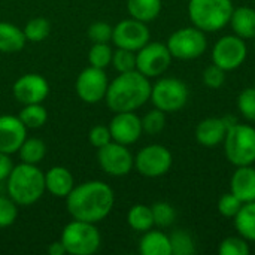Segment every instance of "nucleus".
<instances>
[{
	"mask_svg": "<svg viewBox=\"0 0 255 255\" xmlns=\"http://www.w3.org/2000/svg\"><path fill=\"white\" fill-rule=\"evenodd\" d=\"M115 205V193L103 181H87L73 187L66 197V208L73 220L102 223Z\"/></svg>",
	"mask_w": 255,
	"mask_h": 255,
	"instance_id": "1",
	"label": "nucleus"
},
{
	"mask_svg": "<svg viewBox=\"0 0 255 255\" xmlns=\"http://www.w3.org/2000/svg\"><path fill=\"white\" fill-rule=\"evenodd\" d=\"M151 87L149 78L137 70L118 73L109 81L105 96L106 106L112 112H136L149 100Z\"/></svg>",
	"mask_w": 255,
	"mask_h": 255,
	"instance_id": "2",
	"label": "nucleus"
},
{
	"mask_svg": "<svg viewBox=\"0 0 255 255\" xmlns=\"http://www.w3.org/2000/svg\"><path fill=\"white\" fill-rule=\"evenodd\" d=\"M6 191L18 206L34 205L46 193L45 172L37 164H16L6 179Z\"/></svg>",
	"mask_w": 255,
	"mask_h": 255,
	"instance_id": "3",
	"label": "nucleus"
},
{
	"mask_svg": "<svg viewBox=\"0 0 255 255\" xmlns=\"http://www.w3.org/2000/svg\"><path fill=\"white\" fill-rule=\"evenodd\" d=\"M187 10L194 27L215 33L229 25L235 6L233 0H190Z\"/></svg>",
	"mask_w": 255,
	"mask_h": 255,
	"instance_id": "4",
	"label": "nucleus"
},
{
	"mask_svg": "<svg viewBox=\"0 0 255 255\" xmlns=\"http://www.w3.org/2000/svg\"><path fill=\"white\" fill-rule=\"evenodd\" d=\"M60 241L70 255H93L102 247V235L97 224L72 220L61 232Z\"/></svg>",
	"mask_w": 255,
	"mask_h": 255,
	"instance_id": "5",
	"label": "nucleus"
},
{
	"mask_svg": "<svg viewBox=\"0 0 255 255\" xmlns=\"http://www.w3.org/2000/svg\"><path fill=\"white\" fill-rule=\"evenodd\" d=\"M224 152L227 160L239 166H251L255 163V127L250 124H233L224 137Z\"/></svg>",
	"mask_w": 255,
	"mask_h": 255,
	"instance_id": "6",
	"label": "nucleus"
},
{
	"mask_svg": "<svg viewBox=\"0 0 255 255\" xmlns=\"http://www.w3.org/2000/svg\"><path fill=\"white\" fill-rule=\"evenodd\" d=\"M190 97V90L187 84L178 78H160L151 87V97L154 108L173 114L181 111Z\"/></svg>",
	"mask_w": 255,
	"mask_h": 255,
	"instance_id": "7",
	"label": "nucleus"
},
{
	"mask_svg": "<svg viewBox=\"0 0 255 255\" xmlns=\"http://www.w3.org/2000/svg\"><path fill=\"white\" fill-rule=\"evenodd\" d=\"M170 54L176 60H196L208 49L206 33L200 28L182 27L175 30L166 42Z\"/></svg>",
	"mask_w": 255,
	"mask_h": 255,
	"instance_id": "8",
	"label": "nucleus"
},
{
	"mask_svg": "<svg viewBox=\"0 0 255 255\" xmlns=\"http://www.w3.org/2000/svg\"><path fill=\"white\" fill-rule=\"evenodd\" d=\"M173 164L172 152L160 143L143 146L134 155V169L145 178L164 176Z\"/></svg>",
	"mask_w": 255,
	"mask_h": 255,
	"instance_id": "9",
	"label": "nucleus"
},
{
	"mask_svg": "<svg viewBox=\"0 0 255 255\" xmlns=\"http://www.w3.org/2000/svg\"><path fill=\"white\" fill-rule=\"evenodd\" d=\"M172 54L166 43L148 42L136 51V70L146 78H158L167 72L172 64Z\"/></svg>",
	"mask_w": 255,
	"mask_h": 255,
	"instance_id": "10",
	"label": "nucleus"
},
{
	"mask_svg": "<svg viewBox=\"0 0 255 255\" xmlns=\"http://www.w3.org/2000/svg\"><path fill=\"white\" fill-rule=\"evenodd\" d=\"M97 163L106 175L121 178L134 169V155L127 145L112 140L97 149Z\"/></svg>",
	"mask_w": 255,
	"mask_h": 255,
	"instance_id": "11",
	"label": "nucleus"
},
{
	"mask_svg": "<svg viewBox=\"0 0 255 255\" xmlns=\"http://www.w3.org/2000/svg\"><path fill=\"white\" fill-rule=\"evenodd\" d=\"M248 57L247 42L233 34H226L218 39L212 48V63L226 72L239 69Z\"/></svg>",
	"mask_w": 255,
	"mask_h": 255,
	"instance_id": "12",
	"label": "nucleus"
},
{
	"mask_svg": "<svg viewBox=\"0 0 255 255\" xmlns=\"http://www.w3.org/2000/svg\"><path fill=\"white\" fill-rule=\"evenodd\" d=\"M108 87L109 79L105 69H97L93 66H88L84 70H81L75 82L78 97L88 105H96L105 100Z\"/></svg>",
	"mask_w": 255,
	"mask_h": 255,
	"instance_id": "13",
	"label": "nucleus"
},
{
	"mask_svg": "<svg viewBox=\"0 0 255 255\" xmlns=\"http://www.w3.org/2000/svg\"><path fill=\"white\" fill-rule=\"evenodd\" d=\"M151 40V31L146 22H142L134 18L121 19L114 25L112 42L117 48H124L128 51H139Z\"/></svg>",
	"mask_w": 255,
	"mask_h": 255,
	"instance_id": "14",
	"label": "nucleus"
},
{
	"mask_svg": "<svg viewBox=\"0 0 255 255\" xmlns=\"http://www.w3.org/2000/svg\"><path fill=\"white\" fill-rule=\"evenodd\" d=\"M12 94L21 105L43 103L49 96V84L39 73H25L13 82Z\"/></svg>",
	"mask_w": 255,
	"mask_h": 255,
	"instance_id": "15",
	"label": "nucleus"
},
{
	"mask_svg": "<svg viewBox=\"0 0 255 255\" xmlns=\"http://www.w3.org/2000/svg\"><path fill=\"white\" fill-rule=\"evenodd\" d=\"M108 126L112 140L127 146L136 143L143 133L142 118L136 112H115Z\"/></svg>",
	"mask_w": 255,
	"mask_h": 255,
	"instance_id": "16",
	"label": "nucleus"
},
{
	"mask_svg": "<svg viewBox=\"0 0 255 255\" xmlns=\"http://www.w3.org/2000/svg\"><path fill=\"white\" fill-rule=\"evenodd\" d=\"M27 137V127L18 115H0V152L16 154Z\"/></svg>",
	"mask_w": 255,
	"mask_h": 255,
	"instance_id": "17",
	"label": "nucleus"
},
{
	"mask_svg": "<svg viewBox=\"0 0 255 255\" xmlns=\"http://www.w3.org/2000/svg\"><path fill=\"white\" fill-rule=\"evenodd\" d=\"M227 126L224 118H205L202 120L196 127V140L206 148H214L224 142V137L227 134Z\"/></svg>",
	"mask_w": 255,
	"mask_h": 255,
	"instance_id": "18",
	"label": "nucleus"
},
{
	"mask_svg": "<svg viewBox=\"0 0 255 255\" xmlns=\"http://www.w3.org/2000/svg\"><path fill=\"white\" fill-rule=\"evenodd\" d=\"M75 185V178L67 167L54 166L45 172V190L57 199H66Z\"/></svg>",
	"mask_w": 255,
	"mask_h": 255,
	"instance_id": "19",
	"label": "nucleus"
},
{
	"mask_svg": "<svg viewBox=\"0 0 255 255\" xmlns=\"http://www.w3.org/2000/svg\"><path fill=\"white\" fill-rule=\"evenodd\" d=\"M230 191L242 200V203L255 200V169L251 166H239L236 167L232 181Z\"/></svg>",
	"mask_w": 255,
	"mask_h": 255,
	"instance_id": "20",
	"label": "nucleus"
},
{
	"mask_svg": "<svg viewBox=\"0 0 255 255\" xmlns=\"http://www.w3.org/2000/svg\"><path fill=\"white\" fill-rule=\"evenodd\" d=\"M230 27L233 28V33L244 40L255 39V9L250 6H241L235 7L232 18H230Z\"/></svg>",
	"mask_w": 255,
	"mask_h": 255,
	"instance_id": "21",
	"label": "nucleus"
},
{
	"mask_svg": "<svg viewBox=\"0 0 255 255\" xmlns=\"http://www.w3.org/2000/svg\"><path fill=\"white\" fill-rule=\"evenodd\" d=\"M139 253L142 255H172L170 238L160 230H148L139 241Z\"/></svg>",
	"mask_w": 255,
	"mask_h": 255,
	"instance_id": "22",
	"label": "nucleus"
},
{
	"mask_svg": "<svg viewBox=\"0 0 255 255\" xmlns=\"http://www.w3.org/2000/svg\"><path fill=\"white\" fill-rule=\"evenodd\" d=\"M27 43L22 28L18 25L0 21V52L3 54H15L19 52Z\"/></svg>",
	"mask_w": 255,
	"mask_h": 255,
	"instance_id": "23",
	"label": "nucleus"
},
{
	"mask_svg": "<svg viewBox=\"0 0 255 255\" xmlns=\"http://www.w3.org/2000/svg\"><path fill=\"white\" fill-rule=\"evenodd\" d=\"M163 9L161 0H127L128 15L142 22H151L158 18Z\"/></svg>",
	"mask_w": 255,
	"mask_h": 255,
	"instance_id": "24",
	"label": "nucleus"
},
{
	"mask_svg": "<svg viewBox=\"0 0 255 255\" xmlns=\"http://www.w3.org/2000/svg\"><path fill=\"white\" fill-rule=\"evenodd\" d=\"M235 227L244 239L255 242V200L244 203L235 217Z\"/></svg>",
	"mask_w": 255,
	"mask_h": 255,
	"instance_id": "25",
	"label": "nucleus"
},
{
	"mask_svg": "<svg viewBox=\"0 0 255 255\" xmlns=\"http://www.w3.org/2000/svg\"><path fill=\"white\" fill-rule=\"evenodd\" d=\"M127 224L137 233H145L154 227L152 209L148 205H133L127 212Z\"/></svg>",
	"mask_w": 255,
	"mask_h": 255,
	"instance_id": "26",
	"label": "nucleus"
},
{
	"mask_svg": "<svg viewBox=\"0 0 255 255\" xmlns=\"http://www.w3.org/2000/svg\"><path fill=\"white\" fill-rule=\"evenodd\" d=\"M48 152L46 143L39 137H25L22 145L18 149V155L21 163L27 164H39L45 160Z\"/></svg>",
	"mask_w": 255,
	"mask_h": 255,
	"instance_id": "27",
	"label": "nucleus"
},
{
	"mask_svg": "<svg viewBox=\"0 0 255 255\" xmlns=\"http://www.w3.org/2000/svg\"><path fill=\"white\" fill-rule=\"evenodd\" d=\"M18 118L27 128H42L48 121V111L43 103L22 105Z\"/></svg>",
	"mask_w": 255,
	"mask_h": 255,
	"instance_id": "28",
	"label": "nucleus"
},
{
	"mask_svg": "<svg viewBox=\"0 0 255 255\" xmlns=\"http://www.w3.org/2000/svg\"><path fill=\"white\" fill-rule=\"evenodd\" d=\"M24 36L27 39V42H42L45 40L49 33H51V22L43 18V16H34L31 19L27 21V24L22 28Z\"/></svg>",
	"mask_w": 255,
	"mask_h": 255,
	"instance_id": "29",
	"label": "nucleus"
},
{
	"mask_svg": "<svg viewBox=\"0 0 255 255\" xmlns=\"http://www.w3.org/2000/svg\"><path fill=\"white\" fill-rule=\"evenodd\" d=\"M170 247L173 255H194L196 244L187 230H175L170 236Z\"/></svg>",
	"mask_w": 255,
	"mask_h": 255,
	"instance_id": "30",
	"label": "nucleus"
},
{
	"mask_svg": "<svg viewBox=\"0 0 255 255\" xmlns=\"http://www.w3.org/2000/svg\"><path fill=\"white\" fill-rule=\"evenodd\" d=\"M114 49L109 43H93L88 51V63L97 69H106L111 66Z\"/></svg>",
	"mask_w": 255,
	"mask_h": 255,
	"instance_id": "31",
	"label": "nucleus"
},
{
	"mask_svg": "<svg viewBox=\"0 0 255 255\" xmlns=\"http://www.w3.org/2000/svg\"><path fill=\"white\" fill-rule=\"evenodd\" d=\"M166 127V112L154 108L151 111H148L143 117H142V128L143 133L149 134V136H155L158 133H161Z\"/></svg>",
	"mask_w": 255,
	"mask_h": 255,
	"instance_id": "32",
	"label": "nucleus"
},
{
	"mask_svg": "<svg viewBox=\"0 0 255 255\" xmlns=\"http://www.w3.org/2000/svg\"><path fill=\"white\" fill-rule=\"evenodd\" d=\"M151 209H152V217H154V226L160 229L170 227L176 220V211L167 202H157L151 206Z\"/></svg>",
	"mask_w": 255,
	"mask_h": 255,
	"instance_id": "33",
	"label": "nucleus"
},
{
	"mask_svg": "<svg viewBox=\"0 0 255 255\" xmlns=\"http://www.w3.org/2000/svg\"><path fill=\"white\" fill-rule=\"evenodd\" d=\"M111 64L118 73L136 70V52L124 48H117L112 54Z\"/></svg>",
	"mask_w": 255,
	"mask_h": 255,
	"instance_id": "34",
	"label": "nucleus"
},
{
	"mask_svg": "<svg viewBox=\"0 0 255 255\" xmlns=\"http://www.w3.org/2000/svg\"><path fill=\"white\" fill-rule=\"evenodd\" d=\"M218 253L221 255H250L251 248L248 241L242 236H229L221 241Z\"/></svg>",
	"mask_w": 255,
	"mask_h": 255,
	"instance_id": "35",
	"label": "nucleus"
},
{
	"mask_svg": "<svg viewBox=\"0 0 255 255\" xmlns=\"http://www.w3.org/2000/svg\"><path fill=\"white\" fill-rule=\"evenodd\" d=\"M238 109L247 121L255 123V87L241 91L238 97Z\"/></svg>",
	"mask_w": 255,
	"mask_h": 255,
	"instance_id": "36",
	"label": "nucleus"
},
{
	"mask_svg": "<svg viewBox=\"0 0 255 255\" xmlns=\"http://www.w3.org/2000/svg\"><path fill=\"white\" fill-rule=\"evenodd\" d=\"M112 30L114 25L105 21H96L90 24L87 30V36L91 40V43H109L112 42Z\"/></svg>",
	"mask_w": 255,
	"mask_h": 255,
	"instance_id": "37",
	"label": "nucleus"
},
{
	"mask_svg": "<svg viewBox=\"0 0 255 255\" xmlns=\"http://www.w3.org/2000/svg\"><path fill=\"white\" fill-rule=\"evenodd\" d=\"M18 217V205L9 196H0V229H6L15 223Z\"/></svg>",
	"mask_w": 255,
	"mask_h": 255,
	"instance_id": "38",
	"label": "nucleus"
},
{
	"mask_svg": "<svg viewBox=\"0 0 255 255\" xmlns=\"http://www.w3.org/2000/svg\"><path fill=\"white\" fill-rule=\"evenodd\" d=\"M242 200L238 199L232 191L226 193L224 196H221V199L218 200V212L226 217V218H235L238 215V212L242 208Z\"/></svg>",
	"mask_w": 255,
	"mask_h": 255,
	"instance_id": "39",
	"label": "nucleus"
},
{
	"mask_svg": "<svg viewBox=\"0 0 255 255\" xmlns=\"http://www.w3.org/2000/svg\"><path fill=\"white\" fill-rule=\"evenodd\" d=\"M203 84L208 87V88H212V90H218L224 85L226 82V70H223L221 67L215 66L214 63L211 66H208L205 70H203Z\"/></svg>",
	"mask_w": 255,
	"mask_h": 255,
	"instance_id": "40",
	"label": "nucleus"
},
{
	"mask_svg": "<svg viewBox=\"0 0 255 255\" xmlns=\"http://www.w3.org/2000/svg\"><path fill=\"white\" fill-rule=\"evenodd\" d=\"M88 140L94 148H102L106 143L112 142V136H111V130L109 126L105 124H97L94 127H91L90 133H88Z\"/></svg>",
	"mask_w": 255,
	"mask_h": 255,
	"instance_id": "41",
	"label": "nucleus"
},
{
	"mask_svg": "<svg viewBox=\"0 0 255 255\" xmlns=\"http://www.w3.org/2000/svg\"><path fill=\"white\" fill-rule=\"evenodd\" d=\"M12 169H13V161H12L10 155L0 152V182L7 179Z\"/></svg>",
	"mask_w": 255,
	"mask_h": 255,
	"instance_id": "42",
	"label": "nucleus"
},
{
	"mask_svg": "<svg viewBox=\"0 0 255 255\" xmlns=\"http://www.w3.org/2000/svg\"><path fill=\"white\" fill-rule=\"evenodd\" d=\"M48 254L49 255H66V247L63 245V242L58 239V241H54L48 245Z\"/></svg>",
	"mask_w": 255,
	"mask_h": 255,
	"instance_id": "43",
	"label": "nucleus"
},
{
	"mask_svg": "<svg viewBox=\"0 0 255 255\" xmlns=\"http://www.w3.org/2000/svg\"><path fill=\"white\" fill-rule=\"evenodd\" d=\"M254 48H255V39H254Z\"/></svg>",
	"mask_w": 255,
	"mask_h": 255,
	"instance_id": "44",
	"label": "nucleus"
},
{
	"mask_svg": "<svg viewBox=\"0 0 255 255\" xmlns=\"http://www.w3.org/2000/svg\"><path fill=\"white\" fill-rule=\"evenodd\" d=\"M254 87H255V85H254Z\"/></svg>",
	"mask_w": 255,
	"mask_h": 255,
	"instance_id": "45",
	"label": "nucleus"
}]
</instances>
